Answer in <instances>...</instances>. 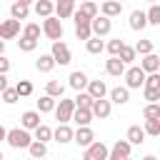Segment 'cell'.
Returning a JSON list of instances; mask_svg holds the SVG:
<instances>
[{
	"mask_svg": "<svg viewBox=\"0 0 160 160\" xmlns=\"http://www.w3.org/2000/svg\"><path fill=\"white\" fill-rule=\"evenodd\" d=\"M100 10H102V15H105V18H118V15L122 12V2H115V0H105Z\"/></svg>",
	"mask_w": 160,
	"mask_h": 160,
	"instance_id": "cell-23",
	"label": "cell"
},
{
	"mask_svg": "<svg viewBox=\"0 0 160 160\" xmlns=\"http://www.w3.org/2000/svg\"><path fill=\"white\" fill-rule=\"evenodd\" d=\"M145 70L142 68H128L125 70V82H128V90L130 88H140V85H145Z\"/></svg>",
	"mask_w": 160,
	"mask_h": 160,
	"instance_id": "cell-7",
	"label": "cell"
},
{
	"mask_svg": "<svg viewBox=\"0 0 160 160\" xmlns=\"http://www.w3.org/2000/svg\"><path fill=\"white\" fill-rule=\"evenodd\" d=\"M38 112H55V98L42 95V98L38 100Z\"/></svg>",
	"mask_w": 160,
	"mask_h": 160,
	"instance_id": "cell-32",
	"label": "cell"
},
{
	"mask_svg": "<svg viewBox=\"0 0 160 160\" xmlns=\"http://www.w3.org/2000/svg\"><path fill=\"white\" fill-rule=\"evenodd\" d=\"M142 160H158V158H155V155H145Z\"/></svg>",
	"mask_w": 160,
	"mask_h": 160,
	"instance_id": "cell-51",
	"label": "cell"
},
{
	"mask_svg": "<svg viewBox=\"0 0 160 160\" xmlns=\"http://www.w3.org/2000/svg\"><path fill=\"white\" fill-rule=\"evenodd\" d=\"M110 100H112L115 105H125V102L130 100V90H128V88H112V90H110Z\"/></svg>",
	"mask_w": 160,
	"mask_h": 160,
	"instance_id": "cell-26",
	"label": "cell"
},
{
	"mask_svg": "<svg viewBox=\"0 0 160 160\" xmlns=\"http://www.w3.org/2000/svg\"><path fill=\"white\" fill-rule=\"evenodd\" d=\"M105 48H108V52H110V58H118V55H120V50L125 48V42H122L120 38H115V40H110V42H108Z\"/></svg>",
	"mask_w": 160,
	"mask_h": 160,
	"instance_id": "cell-35",
	"label": "cell"
},
{
	"mask_svg": "<svg viewBox=\"0 0 160 160\" xmlns=\"http://www.w3.org/2000/svg\"><path fill=\"white\" fill-rule=\"evenodd\" d=\"M55 15H58L60 20L72 18V15H75V0H58V2H55Z\"/></svg>",
	"mask_w": 160,
	"mask_h": 160,
	"instance_id": "cell-12",
	"label": "cell"
},
{
	"mask_svg": "<svg viewBox=\"0 0 160 160\" xmlns=\"http://www.w3.org/2000/svg\"><path fill=\"white\" fill-rule=\"evenodd\" d=\"M35 12L42 15V18H50V15L55 12V2H52V0H38V2H35Z\"/></svg>",
	"mask_w": 160,
	"mask_h": 160,
	"instance_id": "cell-29",
	"label": "cell"
},
{
	"mask_svg": "<svg viewBox=\"0 0 160 160\" xmlns=\"http://www.w3.org/2000/svg\"><path fill=\"white\" fill-rule=\"evenodd\" d=\"M2 90H8V75L0 72V92H2Z\"/></svg>",
	"mask_w": 160,
	"mask_h": 160,
	"instance_id": "cell-48",
	"label": "cell"
},
{
	"mask_svg": "<svg viewBox=\"0 0 160 160\" xmlns=\"http://www.w3.org/2000/svg\"><path fill=\"white\" fill-rule=\"evenodd\" d=\"M85 48H88V52H90V55H100V52L105 50V42H102L100 38H90V40L85 42Z\"/></svg>",
	"mask_w": 160,
	"mask_h": 160,
	"instance_id": "cell-33",
	"label": "cell"
},
{
	"mask_svg": "<svg viewBox=\"0 0 160 160\" xmlns=\"http://www.w3.org/2000/svg\"><path fill=\"white\" fill-rule=\"evenodd\" d=\"M148 2H152V5H155V2H158V0H148Z\"/></svg>",
	"mask_w": 160,
	"mask_h": 160,
	"instance_id": "cell-53",
	"label": "cell"
},
{
	"mask_svg": "<svg viewBox=\"0 0 160 160\" xmlns=\"http://www.w3.org/2000/svg\"><path fill=\"white\" fill-rule=\"evenodd\" d=\"M110 110H112V105H110V100H95L92 102V118H100V120H105L108 115H110Z\"/></svg>",
	"mask_w": 160,
	"mask_h": 160,
	"instance_id": "cell-17",
	"label": "cell"
},
{
	"mask_svg": "<svg viewBox=\"0 0 160 160\" xmlns=\"http://www.w3.org/2000/svg\"><path fill=\"white\" fill-rule=\"evenodd\" d=\"M28 12H30V5H22V2H18V0L10 5V18H12V20H25Z\"/></svg>",
	"mask_w": 160,
	"mask_h": 160,
	"instance_id": "cell-25",
	"label": "cell"
},
{
	"mask_svg": "<svg viewBox=\"0 0 160 160\" xmlns=\"http://www.w3.org/2000/svg\"><path fill=\"white\" fill-rule=\"evenodd\" d=\"M108 158H110V150L105 142H92L82 152V160H108Z\"/></svg>",
	"mask_w": 160,
	"mask_h": 160,
	"instance_id": "cell-4",
	"label": "cell"
},
{
	"mask_svg": "<svg viewBox=\"0 0 160 160\" xmlns=\"http://www.w3.org/2000/svg\"><path fill=\"white\" fill-rule=\"evenodd\" d=\"M72 100H75V108H88V110H92V102H95V98L90 92H78Z\"/></svg>",
	"mask_w": 160,
	"mask_h": 160,
	"instance_id": "cell-31",
	"label": "cell"
},
{
	"mask_svg": "<svg viewBox=\"0 0 160 160\" xmlns=\"http://www.w3.org/2000/svg\"><path fill=\"white\" fill-rule=\"evenodd\" d=\"M18 98H20V95H18V90H15V88H8V90H2V100H5L8 105L18 102Z\"/></svg>",
	"mask_w": 160,
	"mask_h": 160,
	"instance_id": "cell-45",
	"label": "cell"
},
{
	"mask_svg": "<svg viewBox=\"0 0 160 160\" xmlns=\"http://www.w3.org/2000/svg\"><path fill=\"white\" fill-rule=\"evenodd\" d=\"M125 62L120 60V58H110L108 62H105V72L108 75H115V78H120V75H125Z\"/></svg>",
	"mask_w": 160,
	"mask_h": 160,
	"instance_id": "cell-16",
	"label": "cell"
},
{
	"mask_svg": "<svg viewBox=\"0 0 160 160\" xmlns=\"http://www.w3.org/2000/svg\"><path fill=\"white\" fill-rule=\"evenodd\" d=\"M135 52H140L142 58H145V55H150V52H152V42H150V40H138Z\"/></svg>",
	"mask_w": 160,
	"mask_h": 160,
	"instance_id": "cell-43",
	"label": "cell"
},
{
	"mask_svg": "<svg viewBox=\"0 0 160 160\" xmlns=\"http://www.w3.org/2000/svg\"><path fill=\"white\" fill-rule=\"evenodd\" d=\"M72 120L78 122V128H88V125L92 122V110H88V108H75Z\"/></svg>",
	"mask_w": 160,
	"mask_h": 160,
	"instance_id": "cell-18",
	"label": "cell"
},
{
	"mask_svg": "<svg viewBox=\"0 0 160 160\" xmlns=\"http://www.w3.org/2000/svg\"><path fill=\"white\" fill-rule=\"evenodd\" d=\"M75 12H78L80 18H85V20H90V22H92V20L98 18V5H95L92 0H85V2H82V5L75 10Z\"/></svg>",
	"mask_w": 160,
	"mask_h": 160,
	"instance_id": "cell-15",
	"label": "cell"
},
{
	"mask_svg": "<svg viewBox=\"0 0 160 160\" xmlns=\"http://www.w3.org/2000/svg\"><path fill=\"white\" fill-rule=\"evenodd\" d=\"M28 152H30V158L42 160V158L48 155V145H45V142H40V140H32V145L28 148Z\"/></svg>",
	"mask_w": 160,
	"mask_h": 160,
	"instance_id": "cell-28",
	"label": "cell"
},
{
	"mask_svg": "<svg viewBox=\"0 0 160 160\" xmlns=\"http://www.w3.org/2000/svg\"><path fill=\"white\" fill-rule=\"evenodd\" d=\"M68 80H70V88H72V90H78V92H82V88H88V82H90V80H88V75H85L82 70H72Z\"/></svg>",
	"mask_w": 160,
	"mask_h": 160,
	"instance_id": "cell-13",
	"label": "cell"
},
{
	"mask_svg": "<svg viewBox=\"0 0 160 160\" xmlns=\"http://www.w3.org/2000/svg\"><path fill=\"white\" fill-rule=\"evenodd\" d=\"M72 112H75V100H62V98H60V102L55 105V118H58V122H60V125H68V122L72 120Z\"/></svg>",
	"mask_w": 160,
	"mask_h": 160,
	"instance_id": "cell-2",
	"label": "cell"
},
{
	"mask_svg": "<svg viewBox=\"0 0 160 160\" xmlns=\"http://www.w3.org/2000/svg\"><path fill=\"white\" fill-rule=\"evenodd\" d=\"M145 88H152V90H160V72H150L145 78Z\"/></svg>",
	"mask_w": 160,
	"mask_h": 160,
	"instance_id": "cell-44",
	"label": "cell"
},
{
	"mask_svg": "<svg viewBox=\"0 0 160 160\" xmlns=\"http://www.w3.org/2000/svg\"><path fill=\"white\" fill-rule=\"evenodd\" d=\"M15 90H18L20 98H28V95H32V82H30V80H20V82L15 85Z\"/></svg>",
	"mask_w": 160,
	"mask_h": 160,
	"instance_id": "cell-36",
	"label": "cell"
},
{
	"mask_svg": "<svg viewBox=\"0 0 160 160\" xmlns=\"http://www.w3.org/2000/svg\"><path fill=\"white\" fill-rule=\"evenodd\" d=\"M115 2H122V0H115Z\"/></svg>",
	"mask_w": 160,
	"mask_h": 160,
	"instance_id": "cell-54",
	"label": "cell"
},
{
	"mask_svg": "<svg viewBox=\"0 0 160 160\" xmlns=\"http://www.w3.org/2000/svg\"><path fill=\"white\" fill-rule=\"evenodd\" d=\"M72 18H75V38H78V40H85V42H88V40L92 38V25H90V20L80 18L78 12H75Z\"/></svg>",
	"mask_w": 160,
	"mask_h": 160,
	"instance_id": "cell-5",
	"label": "cell"
},
{
	"mask_svg": "<svg viewBox=\"0 0 160 160\" xmlns=\"http://www.w3.org/2000/svg\"><path fill=\"white\" fill-rule=\"evenodd\" d=\"M22 38H30V40H38V38H40V25H35V22H30V25H25V30H22Z\"/></svg>",
	"mask_w": 160,
	"mask_h": 160,
	"instance_id": "cell-40",
	"label": "cell"
},
{
	"mask_svg": "<svg viewBox=\"0 0 160 160\" xmlns=\"http://www.w3.org/2000/svg\"><path fill=\"white\" fill-rule=\"evenodd\" d=\"M62 92H65V85L58 80H50L45 85V95H50V98H62Z\"/></svg>",
	"mask_w": 160,
	"mask_h": 160,
	"instance_id": "cell-30",
	"label": "cell"
},
{
	"mask_svg": "<svg viewBox=\"0 0 160 160\" xmlns=\"http://www.w3.org/2000/svg\"><path fill=\"white\" fill-rule=\"evenodd\" d=\"M142 118H145V120H160V105H158V102H150V105H145V110H142Z\"/></svg>",
	"mask_w": 160,
	"mask_h": 160,
	"instance_id": "cell-34",
	"label": "cell"
},
{
	"mask_svg": "<svg viewBox=\"0 0 160 160\" xmlns=\"http://www.w3.org/2000/svg\"><path fill=\"white\" fill-rule=\"evenodd\" d=\"M8 145L15 148V150L30 148V145H32V138H30V132H28L25 128H12V130H8Z\"/></svg>",
	"mask_w": 160,
	"mask_h": 160,
	"instance_id": "cell-1",
	"label": "cell"
},
{
	"mask_svg": "<svg viewBox=\"0 0 160 160\" xmlns=\"http://www.w3.org/2000/svg\"><path fill=\"white\" fill-rule=\"evenodd\" d=\"M90 25H92V35H95V38H105V35L112 30V20H110V18H105V15L95 18Z\"/></svg>",
	"mask_w": 160,
	"mask_h": 160,
	"instance_id": "cell-8",
	"label": "cell"
},
{
	"mask_svg": "<svg viewBox=\"0 0 160 160\" xmlns=\"http://www.w3.org/2000/svg\"><path fill=\"white\" fill-rule=\"evenodd\" d=\"M130 148H132V145H130L128 140H118V142L110 148V158H108V160H128V158H130Z\"/></svg>",
	"mask_w": 160,
	"mask_h": 160,
	"instance_id": "cell-10",
	"label": "cell"
},
{
	"mask_svg": "<svg viewBox=\"0 0 160 160\" xmlns=\"http://www.w3.org/2000/svg\"><path fill=\"white\" fill-rule=\"evenodd\" d=\"M145 100H150V102H158L160 100V90H152V88H145Z\"/></svg>",
	"mask_w": 160,
	"mask_h": 160,
	"instance_id": "cell-46",
	"label": "cell"
},
{
	"mask_svg": "<svg viewBox=\"0 0 160 160\" xmlns=\"http://www.w3.org/2000/svg\"><path fill=\"white\" fill-rule=\"evenodd\" d=\"M20 32V20H2L0 22V40H12Z\"/></svg>",
	"mask_w": 160,
	"mask_h": 160,
	"instance_id": "cell-9",
	"label": "cell"
},
{
	"mask_svg": "<svg viewBox=\"0 0 160 160\" xmlns=\"http://www.w3.org/2000/svg\"><path fill=\"white\" fill-rule=\"evenodd\" d=\"M140 68L145 70V75H150V72H158V68H160V55H155V52L145 55V58H142V62H140Z\"/></svg>",
	"mask_w": 160,
	"mask_h": 160,
	"instance_id": "cell-21",
	"label": "cell"
},
{
	"mask_svg": "<svg viewBox=\"0 0 160 160\" xmlns=\"http://www.w3.org/2000/svg\"><path fill=\"white\" fill-rule=\"evenodd\" d=\"M52 138V130L48 128V125H40V128H35V140H40V142H48Z\"/></svg>",
	"mask_w": 160,
	"mask_h": 160,
	"instance_id": "cell-37",
	"label": "cell"
},
{
	"mask_svg": "<svg viewBox=\"0 0 160 160\" xmlns=\"http://www.w3.org/2000/svg\"><path fill=\"white\" fill-rule=\"evenodd\" d=\"M2 140H8V130L0 125V142H2Z\"/></svg>",
	"mask_w": 160,
	"mask_h": 160,
	"instance_id": "cell-49",
	"label": "cell"
},
{
	"mask_svg": "<svg viewBox=\"0 0 160 160\" xmlns=\"http://www.w3.org/2000/svg\"><path fill=\"white\" fill-rule=\"evenodd\" d=\"M0 160H2V152H0Z\"/></svg>",
	"mask_w": 160,
	"mask_h": 160,
	"instance_id": "cell-55",
	"label": "cell"
},
{
	"mask_svg": "<svg viewBox=\"0 0 160 160\" xmlns=\"http://www.w3.org/2000/svg\"><path fill=\"white\" fill-rule=\"evenodd\" d=\"M18 2H22V5H30V2H32V0H18Z\"/></svg>",
	"mask_w": 160,
	"mask_h": 160,
	"instance_id": "cell-52",
	"label": "cell"
},
{
	"mask_svg": "<svg viewBox=\"0 0 160 160\" xmlns=\"http://www.w3.org/2000/svg\"><path fill=\"white\" fill-rule=\"evenodd\" d=\"M42 32H45L52 42H58V40L62 38V32H65V30H62L60 18H52V15H50V18H45V22H42Z\"/></svg>",
	"mask_w": 160,
	"mask_h": 160,
	"instance_id": "cell-3",
	"label": "cell"
},
{
	"mask_svg": "<svg viewBox=\"0 0 160 160\" xmlns=\"http://www.w3.org/2000/svg\"><path fill=\"white\" fill-rule=\"evenodd\" d=\"M72 140H75V142H78L80 148H90V145L95 142V132L90 130V125H88V128H78V130H75V138H72Z\"/></svg>",
	"mask_w": 160,
	"mask_h": 160,
	"instance_id": "cell-11",
	"label": "cell"
},
{
	"mask_svg": "<svg viewBox=\"0 0 160 160\" xmlns=\"http://www.w3.org/2000/svg\"><path fill=\"white\" fill-rule=\"evenodd\" d=\"M135 55H138V52H135V48H130V45H125V48L120 50V55H118V58H120V60H122V62L128 65V62H132V60H135Z\"/></svg>",
	"mask_w": 160,
	"mask_h": 160,
	"instance_id": "cell-41",
	"label": "cell"
},
{
	"mask_svg": "<svg viewBox=\"0 0 160 160\" xmlns=\"http://www.w3.org/2000/svg\"><path fill=\"white\" fill-rule=\"evenodd\" d=\"M88 92H90L95 100H102L105 92H108V85H105L102 80H90V82H88Z\"/></svg>",
	"mask_w": 160,
	"mask_h": 160,
	"instance_id": "cell-22",
	"label": "cell"
},
{
	"mask_svg": "<svg viewBox=\"0 0 160 160\" xmlns=\"http://www.w3.org/2000/svg\"><path fill=\"white\" fill-rule=\"evenodd\" d=\"M145 135H152V138H158L160 135V120H145Z\"/></svg>",
	"mask_w": 160,
	"mask_h": 160,
	"instance_id": "cell-38",
	"label": "cell"
},
{
	"mask_svg": "<svg viewBox=\"0 0 160 160\" xmlns=\"http://www.w3.org/2000/svg\"><path fill=\"white\" fill-rule=\"evenodd\" d=\"M8 70H10V60H8L5 55H0V72L8 75Z\"/></svg>",
	"mask_w": 160,
	"mask_h": 160,
	"instance_id": "cell-47",
	"label": "cell"
},
{
	"mask_svg": "<svg viewBox=\"0 0 160 160\" xmlns=\"http://www.w3.org/2000/svg\"><path fill=\"white\" fill-rule=\"evenodd\" d=\"M50 55L55 58V62H58V65H68V62L72 60V55H70V48H68L62 40L52 42V50H50Z\"/></svg>",
	"mask_w": 160,
	"mask_h": 160,
	"instance_id": "cell-6",
	"label": "cell"
},
{
	"mask_svg": "<svg viewBox=\"0 0 160 160\" xmlns=\"http://www.w3.org/2000/svg\"><path fill=\"white\" fill-rule=\"evenodd\" d=\"M130 145H142L145 142V130L140 128V125H130L128 128V138H125Z\"/></svg>",
	"mask_w": 160,
	"mask_h": 160,
	"instance_id": "cell-20",
	"label": "cell"
},
{
	"mask_svg": "<svg viewBox=\"0 0 160 160\" xmlns=\"http://www.w3.org/2000/svg\"><path fill=\"white\" fill-rule=\"evenodd\" d=\"M55 65H58V62H55V58H52V55H40V58L35 60V68H38L40 72H50Z\"/></svg>",
	"mask_w": 160,
	"mask_h": 160,
	"instance_id": "cell-27",
	"label": "cell"
},
{
	"mask_svg": "<svg viewBox=\"0 0 160 160\" xmlns=\"http://www.w3.org/2000/svg\"><path fill=\"white\" fill-rule=\"evenodd\" d=\"M5 52V40H0V55Z\"/></svg>",
	"mask_w": 160,
	"mask_h": 160,
	"instance_id": "cell-50",
	"label": "cell"
},
{
	"mask_svg": "<svg viewBox=\"0 0 160 160\" xmlns=\"http://www.w3.org/2000/svg\"><path fill=\"white\" fill-rule=\"evenodd\" d=\"M145 15H148V25H160V5H150Z\"/></svg>",
	"mask_w": 160,
	"mask_h": 160,
	"instance_id": "cell-39",
	"label": "cell"
},
{
	"mask_svg": "<svg viewBox=\"0 0 160 160\" xmlns=\"http://www.w3.org/2000/svg\"><path fill=\"white\" fill-rule=\"evenodd\" d=\"M148 25V15L142 10H132L130 12V30H142Z\"/></svg>",
	"mask_w": 160,
	"mask_h": 160,
	"instance_id": "cell-24",
	"label": "cell"
},
{
	"mask_svg": "<svg viewBox=\"0 0 160 160\" xmlns=\"http://www.w3.org/2000/svg\"><path fill=\"white\" fill-rule=\"evenodd\" d=\"M52 138L62 145V142H72V138H75V130L70 128V125H58L55 130H52Z\"/></svg>",
	"mask_w": 160,
	"mask_h": 160,
	"instance_id": "cell-14",
	"label": "cell"
},
{
	"mask_svg": "<svg viewBox=\"0 0 160 160\" xmlns=\"http://www.w3.org/2000/svg\"><path fill=\"white\" fill-rule=\"evenodd\" d=\"M30 160H35V158H30Z\"/></svg>",
	"mask_w": 160,
	"mask_h": 160,
	"instance_id": "cell-57",
	"label": "cell"
},
{
	"mask_svg": "<svg viewBox=\"0 0 160 160\" xmlns=\"http://www.w3.org/2000/svg\"><path fill=\"white\" fill-rule=\"evenodd\" d=\"M18 48H20L22 52H30V50H35V48H38V40H30V38H20V40H18Z\"/></svg>",
	"mask_w": 160,
	"mask_h": 160,
	"instance_id": "cell-42",
	"label": "cell"
},
{
	"mask_svg": "<svg viewBox=\"0 0 160 160\" xmlns=\"http://www.w3.org/2000/svg\"><path fill=\"white\" fill-rule=\"evenodd\" d=\"M128 160H132V158H128Z\"/></svg>",
	"mask_w": 160,
	"mask_h": 160,
	"instance_id": "cell-56",
	"label": "cell"
},
{
	"mask_svg": "<svg viewBox=\"0 0 160 160\" xmlns=\"http://www.w3.org/2000/svg\"><path fill=\"white\" fill-rule=\"evenodd\" d=\"M20 122H22L25 130H35V128H40V112L38 110H28V112H22Z\"/></svg>",
	"mask_w": 160,
	"mask_h": 160,
	"instance_id": "cell-19",
	"label": "cell"
}]
</instances>
